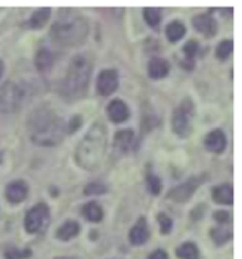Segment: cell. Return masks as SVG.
Instances as JSON below:
<instances>
[{
    "instance_id": "obj_29",
    "label": "cell",
    "mask_w": 242,
    "mask_h": 259,
    "mask_svg": "<svg viewBox=\"0 0 242 259\" xmlns=\"http://www.w3.org/2000/svg\"><path fill=\"white\" fill-rule=\"evenodd\" d=\"M183 51H184V54H186V57L188 58V64L193 67L194 57H195L197 51H198V44L194 41V40H191V41H188L186 46L183 47Z\"/></svg>"
},
{
    "instance_id": "obj_7",
    "label": "cell",
    "mask_w": 242,
    "mask_h": 259,
    "mask_svg": "<svg viewBox=\"0 0 242 259\" xmlns=\"http://www.w3.org/2000/svg\"><path fill=\"white\" fill-rule=\"evenodd\" d=\"M206 177H207L206 175H198L190 177L187 182L181 183L177 187L170 190L169 194H167V198L173 200L176 203H186V201H188L193 197L195 190L198 189L201 184L204 183Z\"/></svg>"
},
{
    "instance_id": "obj_27",
    "label": "cell",
    "mask_w": 242,
    "mask_h": 259,
    "mask_svg": "<svg viewBox=\"0 0 242 259\" xmlns=\"http://www.w3.org/2000/svg\"><path fill=\"white\" fill-rule=\"evenodd\" d=\"M108 189H106V186H104L102 183H90L85 189H84V193L87 194V196H97V194H104L106 193Z\"/></svg>"
},
{
    "instance_id": "obj_8",
    "label": "cell",
    "mask_w": 242,
    "mask_h": 259,
    "mask_svg": "<svg viewBox=\"0 0 242 259\" xmlns=\"http://www.w3.org/2000/svg\"><path fill=\"white\" fill-rule=\"evenodd\" d=\"M50 217L49 207L44 203H40L34 205L31 210L28 211L27 215L24 218V228L30 234H35L42 230L44 224L47 223Z\"/></svg>"
},
{
    "instance_id": "obj_24",
    "label": "cell",
    "mask_w": 242,
    "mask_h": 259,
    "mask_svg": "<svg viewBox=\"0 0 242 259\" xmlns=\"http://www.w3.org/2000/svg\"><path fill=\"white\" fill-rule=\"evenodd\" d=\"M211 238L214 239V242L217 245H222V244L228 242L229 239L232 238V232L227 230V228L217 227V228L211 230Z\"/></svg>"
},
{
    "instance_id": "obj_12",
    "label": "cell",
    "mask_w": 242,
    "mask_h": 259,
    "mask_svg": "<svg viewBox=\"0 0 242 259\" xmlns=\"http://www.w3.org/2000/svg\"><path fill=\"white\" fill-rule=\"evenodd\" d=\"M204 145L207 147V150L213 152V153H221L222 150L225 149L227 145V138L222 131L215 129L213 132H210L204 139Z\"/></svg>"
},
{
    "instance_id": "obj_5",
    "label": "cell",
    "mask_w": 242,
    "mask_h": 259,
    "mask_svg": "<svg viewBox=\"0 0 242 259\" xmlns=\"http://www.w3.org/2000/svg\"><path fill=\"white\" fill-rule=\"evenodd\" d=\"M194 104L191 99L186 98L180 105L174 109L172 116V126L173 131L181 138H186L191 133L193 129V118H194Z\"/></svg>"
},
{
    "instance_id": "obj_34",
    "label": "cell",
    "mask_w": 242,
    "mask_h": 259,
    "mask_svg": "<svg viewBox=\"0 0 242 259\" xmlns=\"http://www.w3.org/2000/svg\"><path fill=\"white\" fill-rule=\"evenodd\" d=\"M2 74H3V63L0 61V77H2Z\"/></svg>"
},
{
    "instance_id": "obj_30",
    "label": "cell",
    "mask_w": 242,
    "mask_h": 259,
    "mask_svg": "<svg viewBox=\"0 0 242 259\" xmlns=\"http://www.w3.org/2000/svg\"><path fill=\"white\" fill-rule=\"evenodd\" d=\"M31 255V251H28V249H24V251H20V249H17V248H12V249H9L5 253V258L6 259H24L28 258Z\"/></svg>"
},
{
    "instance_id": "obj_9",
    "label": "cell",
    "mask_w": 242,
    "mask_h": 259,
    "mask_svg": "<svg viewBox=\"0 0 242 259\" xmlns=\"http://www.w3.org/2000/svg\"><path fill=\"white\" fill-rule=\"evenodd\" d=\"M119 85V75L115 70H104L98 75L97 88L101 95H111Z\"/></svg>"
},
{
    "instance_id": "obj_6",
    "label": "cell",
    "mask_w": 242,
    "mask_h": 259,
    "mask_svg": "<svg viewBox=\"0 0 242 259\" xmlns=\"http://www.w3.org/2000/svg\"><path fill=\"white\" fill-rule=\"evenodd\" d=\"M24 92L16 82H5L0 87V112L12 113L21 106Z\"/></svg>"
},
{
    "instance_id": "obj_26",
    "label": "cell",
    "mask_w": 242,
    "mask_h": 259,
    "mask_svg": "<svg viewBox=\"0 0 242 259\" xmlns=\"http://www.w3.org/2000/svg\"><path fill=\"white\" fill-rule=\"evenodd\" d=\"M232 49H234V44L231 40H224L218 44V47H217V57L220 58V60H225V58H228L229 54L232 53Z\"/></svg>"
},
{
    "instance_id": "obj_31",
    "label": "cell",
    "mask_w": 242,
    "mask_h": 259,
    "mask_svg": "<svg viewBox=\"0 0 242 259\" xmlns=\"http://www.w3.org/2000/svg\"><path fill=\"white\" fill-rule=\"evenodd\" d=\"M157 220H159L160 223V231H162V234H169V232L172 231V227H173L172 218L167 217L166 214H159Z\"/></svg>"
},
{
    "instance_id": "obj_25",
    "label": "cell",
    "mask_w": 242,
    "mask_h": 259,
    "mask_svg": "<svg viewBox=\"0 0 242 259\" xmlns=\"http://www.w3.org/2000/svg\"><path fill=\"white\" fill-rule=\"evenodd\" d=\"M143 16H145V20L149 26L156 27V26H159L160 19H162V10L159 7H147L143 12Z\"/></svg>"
},
{
    "instance_id": "obj_15",
    "label": "cell",
    "mask_w": 242,
    "mask_h": 259,
    "mask_svg": "<svg viewBox=\"0 0 242 259\" xmlns=\"http://www.w3.org/2000/svg\"><path fill=\"white\" fill-rule=\"evenodd\" d=\"M169 70H170V65L167 63L166 60L163 58H152L150 63H149V67H147V72L149 75L153 79H160V78H165L169 74Z\"/></svg>"
},
{
    "instance_id": "obj_28",
    "label": "cell",
    "mask_w": 242,
    "mask_h": 259,
    "mask_svg": "<svg viewBox=\"0 0 242 259\" xmlns=\"http://www.w3.org/2000/svg\"><path fill=\"white\" fill-rule=\"evenodd\" d=\"M146 183H147V190H149L152 194L157 196V194L160 193V190H162V182H160L159 177L154 175H149L147 176V180H146Z\"/></svg>"
},
{
    "instance_id": "obj_13",
    "label": "cell",
    "mask_w": 242,
    "mask_h": 259,
    "mask_svg": "<svg viewBox=\"0 0 242 259\" xmlns=\"http://www.w3.org/2000/svg\"><path fill=\"white\" fill-rule=\"evenodd\" d=\"M108 116L112 122L120 123L129 118V109L120 99H113L111 104L108 105Z\"/></svg>"
},
{
    "instance_id": "obj_16",
    "label": "cell",
    "mask_w": 242,
    "mask_h": 259,
    "mask_svg": "<svg viewBox=\"0 0 242 259\" xmlns=\"http://www.w3.org/2000/svg\"><path fill=\"white\" fill-rule=\"evenodd\" d=\"M213 198L215 203L224 204V205H231L232 200H234V191H232V186L231 184H221L217 186L213 190Z\"/></svg>"
},
{
    "instance_id": "obj_19",
    "label": "cell",
    "mask_w": 242,
    "mask_h": 259,
    "mask_svg": "<svg viewBox=\"0 0 242 259\" xmlns=\"http://www.w3.org/2000/svg\"><path fill=\"white\" fill-rule=\"evenodd\" d=\"M83 215L88 221L92 223H99L104 218V211L101 208V205L97 203H88L83 207Z\"/></svg>"
},
{
    "instance_id": "obj_21",
    "label": "cell",
    "mask_w": 242,
    "mask_h": 259,
    "mask_svg": "<svg viewBox=\"0 0 242 259\" xmlns=\"http://www.w3.org/2000/svg\"><path fill=\"white\" fill-rule=\"evenodd\" d=\"M186 34V27L180 21H172L166 27V35L167 38L172 42H176L181 40Z\"/></svg>"
},
{
    "instance_id": "obj_20",
    "label": "cell",
    "mask_w": 242,
    "mask_h": 259,
    "mask_svg": "<svg viewBox=\"0 0 242 259\" xmlns=\"http://www.w3.org/2000/svg\"><path fill=\"white\" fill-rule=\"evenodd\" d=\"M132 142H133V131L131 129H124V131H119L115 135V146L120 149L122 152L129 150Z\"/></svg>"
},
{
    "instance_id": "obj_2",
    "label": "cell",
    "mask_w": 242,
    "mask_h": 259,
    "mask_svg": "<svg viewBox=\"0 0 242 259\" xmlns=\"http://www.w3.org/2000/svg\"><path fill=\"white\" fill-rule=\"evenodd\" d=\"M108 133L104 123L95 122L76 147L75 160L79 167L88 171L97 170L106 153Z\"/></svg>"
},
{
    "instance_id": "obj_10",
    "label": "cell",
    "mask_w": 242,
    "mask_h": 259,
    "mask_svg": "<svg viewBox=\"0 0 242 259\" xmlns=\"http://www.w3.org/2000/svg\"><path fill=\"white\" fill-rule=\"evenodd\" d=\"M193 26L206 37H213L217 33V21L210 14H198L193 19Z\"/></svg>"
},
{
    "instance_id": "obj_17",
    "label": "cell",
    "mask_w": 242,
    "mask_h": 259,
    "mask_svg": "<svg viewBox=\"0 0 242 259\" xmlns=\"http://www.w3.org/2000/svg\"><path fill=\"white\" fill-rule=\"evenodd\" d=\"M34 64L35 68L40 71V72H46L49 71L53 64H54V54L47 49H42L37 51L34 58Z\"/></svg>"
},
{
    "instance_id": "obj_1",
    "label": "cell",
    "mask_w": 242,
    "mask_h": 259,
    "mask_svg": "<svg viewBox=\"0 0 242 259\" xmlns=\"http://www.w3.org/2000/svg\"><path fill=\"white\" fill-rule=\"evenodd\" d=\"M28 131L34 143L56 146L65 136V123L50 109H37L28 118Z\"/></svg>"
},
{
    "instance_id": "obj_22",
    "label": "cell",
    "mask_w": 242,
    "mask_h": 259,
    "mask_svg": "<svg viewBox=\"0 0 242 259\" xmlns=\"http://www.w3.org/2000/svg\"><path fill=\"white\" fill-rule=\"evenodd\" d=\"M50 14H51V10H50L49 7L38 9V10L34 12L33 16H31V19H30V26L33 28H42L50 19Z\"/></svg>"
},
{
    "instance_id": "obj_23",
    "label": "cell",
    "mask_w": 242,
    "mask_h": 259,
    "mask_svg": "<svg viewBox=\"0 0 242 259\" xmlns=\"http://www.w3.org/2000/svg\"><path fill=\"white\" fill-rule=\"evenodd\" d=\"M177 256L180 259H198L200 258V253L197 246L194 245L193 242H186L177 248Z\"/></svg>"
},
{
    "instance_id": "obj_4",
    "label": "cell",
    "mask_w": 242,
    "mask_h": 259,
    "mask_svg": "<svg viewBox=\"0 0 242 259\" xmlns=\"http://www.w3.org/2000/svg\"><path fill=\"white\" fill-rule=\"evenodd\" d=\"M88 31V21L84 17H76L74 20L56 23L51 27V37L61 46L72 47L79 46L87 38Z\"/></svg>"
},
{
    "instance_id": "obj_36",
    "label": "cell",
    "mask_w": 242,
    "mask_h": 259,
    "mask_svg": "<svg viewBox=\"0 0 242 259\" xmlns=\"http://www.w3.org/2000/svg\"><path fill=\"white\" fill-rule=\"evenodd\" d=\"M58 259H67V258H58Z\"/></svg>"
},
{
    "instance_id": "obj_11",
    "label": "cell",
    "mask_w": 242,
    "mask_h": 259,
    "mask_svg": "<svg viewBox=\"0 0 242 259\" xmlns=\"http://www.w3.org/2000/svg\"><path fill=\"white\" fill-rule=\"evenodd\" d=\"M28 187L23 180H16V182L9 183L6 187V198L7 201L12 204L21 203L26 197H27Z\"/></svg>"
},
{
    "instance_id": "obj_3",
    "label": "cell",
    "mask_w": 242,
    "mask_h": 259,
    "mask_svg": "<svg viewBox=\"0 0 242 259\" xmlns=\"http://www.w3.org/2000/svg\"><path fill=\"white\" fill-rule=\"evenodd\" d=\"M91 70H92V65L87 57H74L69 63L68 72L65 77V84H64L65 94L74 98L83 97L90 84Z\"/></svg>"
},
{
    "instance_id": "obj_18",
    "label": "cell",
    "mask_w": 242,
    "mask_h": 259,
    "mask_svg": "<svg viewBox=\"0 0 242 259\" xmlns=\"http://www.w3.org/2000/svg\"><path fill=\"white\" fill-rule=\"evenodd\" d=\"M78 232H79V224L76 221H65L57 230V238L61 241H68V239L76 237Z\"/></svg>"
},
{
    "instance_id": "obj_35",
    "label": "cell",
    "mask_w": 242,
    "mask_h": 259,
    "mask_svg": "<svg viewBox=\"0 0 242 259\" xmlns=\"http://www.w3.org/2000/svg\"><path fill=\"white\" fill-rule=\"evenodd\" d=\"M0 163H2V154H0Z\"/></svg>"
},
{
    "instance_id": "obj_14",
    "label": "cell",
    "mask_w": 242,
    "mask_h": 259,
    "mask_svg": "<svg viewBox=\"0 0 242 259\" xmlns=\"http://www.w3.org/2000/svg\"><path fill=\"white\" fill-rule=\"evenodd\" d=\"M129 239L133 245H142L149 239V227L145 218H139L138 223L133 225V228L129 232Z\"/></svg>"
},
{
    "instance_id": "obj_32",
    "label": "cell",
    "mask_w": 242,
    "mask_h": 259,
    "mask_svg": "<svg viewBox=\"0 0 242 259\" xmlns=\"http://www.w3.org/2000/svg\"><path fill=\"white\" fill-rule=\"evenodd\" d=\"M214 218L220 224H227V223L231 221V217H229V214L227 211H215Z\"/></svg>"
},
{
    "instance_id": "obj_33",
    "label": "cell",
    "mask_w": 242,
    "mask_h": 259,
    "mask_svg": "<svg viewBox=\"0 0 242 259\" xmlns=\"http://www.w3.org/2000/svg\"><path fill=\"white\" fill-rule=\"evenodd\" d=\"M149 259H169V256H167V253L165 252V251L159 249V251H154V252L149 256Z\"/></svg>"
}]
</instances>
